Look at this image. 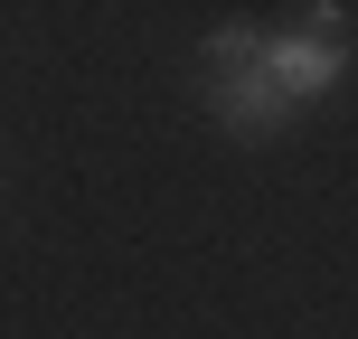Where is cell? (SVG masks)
Masks as SVG:
<instances>
[{"mask_svg":"<svg viewBox=\"0 0 358 339\" xmlns=\"http://www.w3.org/2000/svg\"><path fill=\"white\" fill-rule=\"evenodd\" d=\"M198 66H208V113L236 132V142H273V132L292 123L283 85L264 75V38L245 29V19H227V29H208V48H198Z\"/></svg>","mask_w":358,"mask_h":339,"instance_id":"1","label":"cell"},{"mask_svg":"<svg viewBox=\"0 0 358 339\" xmlns=\"http://www.w3.org/2000/svg\"><path fill=\"white\" fill-rule=\"evenodd\" d=\"M264 75L283 85V104L302 113V104H321V94L349 75V38H330V29H283V38H264Z\"/></svg>","mask_w":358,"mask_h":339,"instance_id":"2","label":"cell"}]
</instances>
